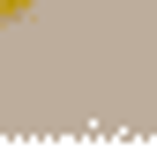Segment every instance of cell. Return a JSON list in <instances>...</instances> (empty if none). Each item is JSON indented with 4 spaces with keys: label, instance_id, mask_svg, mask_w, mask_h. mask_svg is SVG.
I'll return each instance as SVG.
<instances>
[{
    "label": "cell",
    "instance_id": "cell-1",
    "mask_svg": "<svg viewBox=\"0 0 157 150\" xmlns=\"http://www.w3.org/2000/svg\"><path fill=\"white\" fill-rule=\"evenodd\" d=\"M23 15H37V0H0V23H23Z\"/></svg>",
    "mask_w": 157,
    "mask_h": 150
}]
</instances>
